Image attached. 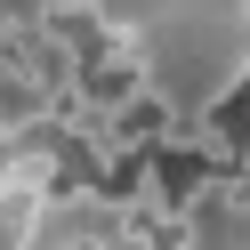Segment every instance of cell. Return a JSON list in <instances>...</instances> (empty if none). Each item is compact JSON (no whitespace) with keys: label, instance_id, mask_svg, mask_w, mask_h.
<instances>
[{"label":"cell","instance_id":"cell-1","mask_svg":"<svg viewBox=\"0 0 250 250\" xmlns=\"http://www.w3.org/2000/svg\"><path fill=\"white\" fill-rule=\"evenodd\" d=\"M113 242L121 250H202V218L162 202V194H137L113 210Z\"/></svg>","mask_w":250,"mask_h":250},{"label":"cell","instance_id":"cell-2","mask_svg":"<svg viewBox=\"0 0 250 250\" xmlns=\"http://www.w3.org/2000/svg\"><path fill=\"white\" fill-rule=\"evenodd\" d=\"M234 24H242V33H250V0H234Z\"/></svg>","mask_w":250,"mask_h":250}]
</instances>
